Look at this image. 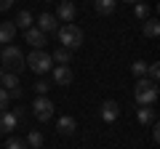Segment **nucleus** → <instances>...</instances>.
I'll list each match as a JSON object with an SVG mask.
<instances>
[{"label":"nucleus","instance_id":"nucleus-25","mask_svg":"<svg viewBox=\"0 0 160 149\" xmlns=\"http://www.w3.org/2000/svg\"><path fill=\"white\" fill-rule=\"evenodd\" d=\"M8 101H11V96H8V91H3V88H0V112H3V109L8 107Z\"/></svg>","mask_w":160,"mask_h":149},{"label":"nucleus","instance_id":"nucleus-30","mask_svg":"<svg viewBox=\"0 0 160 149\" xmlns=\"http://www.w3.org/2000/svg\"><path fill=\"white\" fill-rule=\"evenodd\" d=\"M3 74H6V69H0V80H3Z\"/></svg>","mask_w":160,"mask_h":149},{"label":"nucleus","instance_id":"nucleus-15","mask_svg":"<svg viewBox=\"0 0 160 149\" xmlns=\"http://www.w3.org/2000/svg\"><path fill=\"white\" fill-rule=\"evenodd\" d=\"M13 24H16V29H24V32H27V29L35 24V19H32V13H29V11H19L16 19H13Z\"/></svg>","mask_w":160,"mask_h":149},{"label":"nucleus","instance_id":"nucleus-21","mask_svg":"<svg viewBox=\"0 0 160 149\" xmlns=\"http://www.w3.org/2000/svg\"><path fill=\"white\" fill-rule=\"evenodd\" d=\"M131 72L136 74V77H144V74H147V64H144V61H133L131 64Z\"/></svg>","mask_w":160,"mask_h":149},{"label":"nucleus","instance_id":"nucleus-19","mask_svg":"<svg viewBox=\"0 0 160 149\" xmlns=\"http://www.w3.org/2000/svg\"><path fill=\"white\" fill-rule=\"evenodd\" d=\"M158 32H160V24H158V19H147L144 22V37H158Z\"/></svg>","mask_w":160,"mask_h":149},{"label":"nucleus","instance_id":"nucleus-7","mask_svg":"<svg viewBox=\"0 0 160 149\" xmlns=\"http://www.w3.org/2000/svg\"><path fill=\"white\" fill-rule=\"evenodd\" d=\"M99 115H102L104 123H115L120 117V104L112 101V99H107V101H102V109H99Z\"/></svg>","mask_w":160,"mask_h":149},{"label":"nucleus","instance_id":"nucleus-26","mask_svg":"<svg viewBox=\"0 0 160 149\" xmlns=\"http://www.w3.org/2000/svg\"><path fill=\"white\" fill-rule=\"evenodd\" d=\"M147 13H149V8L144 6V3H136V16L139 19H147Z\"/></svg>","mask_w":160,"mask_h":149},{"label":"nucleus","instance_id":"nucleus-16","mask_svg":"<svg viewBox=\"0 0 160 149\" xmlns=\"http://www.w3.org/2000/svg\"><path fill=\"white\" fill-rule=\"evenodd\" d=\"M93 6H96V13L109 16V13H115V8H118V0H93Z\"/></svg>","mask_w":160,"mask_h":149},{"label":"nucleus","instance_id":"nucleus-27","mask_svg":"<svg viewBox=\"0 0 160 149\" xmlns=\"http://www.w3.org/2000/svg\"><path fill=\"white\" fill-rule=\"evenodd\" d=\"M13 6V0H0V11H8Z\"/></svg>","mask_w":160,"mask_h":149},{"label":"nucleus","instance_id":"nucleus-28","mask_svg":"<svg viewBox=\"0 0 160 149\" xmlns=\"http://www.w3.org/2000/svg\"><path fill=\"white\" fill-rule=\"evenodd\" d=\"M152 141H155V144L160 141V128H158V125H152Z\"/></svg>","mask_w":160,"mask_h":149},{"label":"nucleus","instance_id":"nucleus-24","mask_svg":"<svg viewBox=\"0 0 160 149\" xmlns=\"http://www.w3.org/2000/svg\"><path fill=\"white\" fill-rule=\"evenodd\" d=\"M48 88H51V85H48L46 80H38V83H35V93H38V96H46Z\"/></svg>","mask_w":160,"mask_h":149},{"label":"nucleus","instance_id":"nucleus-4","mask_svg":"<svg viewBox=\"0 0 160 149\" xmlns=\"http://www.w3.org/2000/svg\"><path fill=\"white\" fill-rule=\"evenodd\" d=\"M24 61H27V67L32 69V72H38V74H46L48 69H53V61H51V56H48L46 51H32Z\"/></svg>","mask_w":160,"mask_h":149},{"label":"nucleus","instance_id":"nucleus-1","mask_svg":"<svg viewBox=\"0 0 160 149\" xmlns=\"http://www.w3.org/2000/svg\"><path fill=\"white\" fill-rule=\"evenodd\" d=\"M133 99H136L139 107H152L158 101V83L147 80V77H139L136 85H133Z\"/></svg>","mask_w":160,"mask_h":149},{"label":"nucleus","instance_id":"nucleus-13","mask_svg":"<svg viewBox=\"0 0 160 149\" xmlns=\"http://www.w3.org/2000/svg\"><path fill=\"white\" fill-rule=\"evenodd\" d=\"M13 37H16V24L0 22V43H13Z\"/></svg>","mask_w":160,"mask_h":149},{"label":"nucleus","instance_id":"nucleus-20","mask_svg":"<svg viewBox=\"0 0 160 149\" xmlns=\"http://www.w3.org/2000/svg\"><path fill=\"white\" fill-rule=\"evenodd\" d=\"M27 147L40 149V147H43V133H40V131H29V136H27Z\"/></svg>","mask_w":160,"mask_h":149},{"label":"nucleus","instance_id":"nucleus-6","mask_svg":"<svg viewBox=\"0 0 160 149\" xmlns=\"http://www.w3.org/2000/svg\"><path fill=\"white\" fill-rule=\"evenodd\" d=\"M53 16H56L59 22L72 24V22H75V16H78V6H75L72 0H62V3H59V11L53 13Z\"/></svg>","mask_w":160,"mask_h":149},{"label":"nucleus","instance_id":"nucleus-22","mask_svg":"<svg viewBox=\"0 0 160 149\" xmlns=\"http://www.w3.org/2000/svg\"><path fill=\"white\" fill-rule=\"evenodd\" d=\"M6 149H29V147H27V141H24V138H8Z\"/></svg>","mask_w":160,"mask_h":149},{"label":"nucleus","instance_id":"nucleus-29","mask_svg":"<svg viewBox=\"0 0 160 149\" xmlns=\"http://www.w3.org/2000/svg\"><path fill=\"white\" fill-rule=\"evenodd\" d=\"M123 3H133V6H136V3H142V0H123Z\"/></svg>","mask_w":160,"mask_h":149},{"label":"nucleus","instance_id":"nucleus-23","mask_svg":"<svg viewBox=\"0 0 160 149\" xmlns=\"http://www.w3.org/2000/svg\"><path fill=\"white\" fill-rule=\"evenodd\" d=\"M147 80H152V83H158V77H160V67L158 64H147Z\"/></svg>","mask_w":160,"mask_h":149},{"label":"nucleus","instance_id":"nucleus-12","mask_svg":"<svg viewBox=\"0 0 160 149\" xmlns=\"http://www.w3.org/2000/svg\"><path fill=\"white\" fill-rule=\"evenodd\" d=\"M56 131L62 133V136H72V133L78 131V120H75L72 115H64V117H59V123H56Z\"/></svg>","mask_w":160,"mask_h":149},{"label":"nucleus","instance_id":"nucleus-14","mask_svg":"<svg viewBox=\"0 0 160 149\" xmlns=\"http://www.w3.org/2000/svg\"><path fill=\"white\" fill-rule=\"evenodd\" d=\"M13 128H16V117H13V112H0V133H11Z\"/></svg>","mask_w":160,"mask_h":149},{"label":"nucleus","instance_id":"nucleus-18","mask_svg":"<svg viewBox=\"0 0 160 149\" xmlns=\"http://www.w3.org/2000/svg\"><path fill=\"white\" fill-rule=\"evenodd\" d=\"M51 61H56V64H69V61H72V51H67V48H62V46H59L56 51H53Z\"/></svg>","mask_w":160,"mask_h":149},{"label":"nucleus","instance_id":"nucleus-9","mask_svg":"<svg viewBox=\"0 0 160 149\" xmlns=\"http://www.w3.org/2000/svg\"><path fill=\"white\" fill-rule=\"evenodd\" d=\"M38 29H40L43 35L56 32V29H59V19L53 16V13H40V16H38Z\"/></svg>","mask_w":160,"mask_h":149},{"label":"nucleus","instance_id":"nucleus-10","mask_svg":"<svg viewBox=\"0 0 160 149\" xmlns=\"http://www.w3.org/2000/svg\"><path fill=\"white\" fill-rule=\"evenodd\" d=\"M24 37H27V43H29V46L35 48V51H43V46L48 43V40H46V35L40 32L38 27H29L27 32H24Z\"/></svg>","mask_w":160,"mask_h":149},{"label":"nucleus","instance_id":"nucleus-11","mask_svg":"<svg viewBox=\"0 0 160 149\" xmlns=\"http://www.w3.org/2000/svg\"><path fill=\"white\" fill-rule=\"evenodd\" d=\"M72 69L67 67V64H59V67H53V83H56V85H69V83H72Z\"/></svg>","mask_w":160,"mask_h":149},{"label":"nucleus","instance_id":"nucleus-5","mask_svg":"<svg viewBox=\"0 0 160 149\" xmlns=\"http://www.w3.org/2000/svg\"><path fill=\"white\" fill-rule=\"evenodd\" d=\"M32 115L38 117L40 123H48L53 117V101L48 96H38V99H35V104H32Z\"/></svg>","mask_w":160,"mask_h":149},{"label":"nucleus","instance_id":"nucleus-17","mask_svg":"<svg viewBox=\"0 0 160 149\" xmlns=\"http://www.w3.org/2000/svg\"><path fill=\"white\" fill-rule=\"evenodd\" d=\"M136 117L142 125H149V123H155V117H158V112H155L152 107H139L136 109Z\"/></svg>","mask_w":160,"mask_h":149},{"label":"nucleus","instance_id":"nucleus-8","mask_svg":"<svg viewBox=\"0 0 160 149\" xmlns=\"http://www.w3.org/2000/svg\"><path fill=\"white\" fill-rule=\"evenodd\" d=\"M0 83H3V91H8V96H11V99H19V96H22V85H19V74H11V72H6Z\"/></svg>","mask_w":160,"mask_h":149},{"label":"nucleus","instance_id":"nucleus-3","mask_svg":"<svg viewBox=\"0 0 160 149\" xmlns=\"http://www.w3.org/2000/svg\"><path fill=\"white\" fill-rule=\"evenodd\" d=\"M56 35L62 40V48H67V51H78L83 46V29L78 24H64V27L56 29Z\"/></svg>","mask_w":160,"mask_h":149},{"label":"nucleus","instance_id":"nucleus-2","mask_svg":"<svg viewBox=\"0 0 160 149\" xmlns=\"http://www.w3.org/2000/svg\"><path fill=\"white\" fill-rule=\"evenodd\" d=\"M0 61H3V69L11 74H19L27 69V61H24V53L19 51L16 46H6L0 51Z\"/></svg>","mask_w":160,"mask_h":149}]
</instances>
